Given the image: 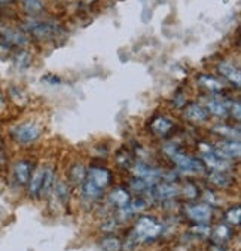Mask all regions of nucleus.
Returning <instances> with one entry per match:
<instances>
[{
  "instance_id": "nucleus-4",
  "label": "nucleus",
  "mask_w": 241,
  "mask_h": 251,
  "mask_svg": "<svg viewBox=\"0 0 241 251\" xmlns=\"http://www.w3.org/2000/svg\"><path fill=\"white\" fill-rule=\"evenodd\" d=\"M42 135V126L33 121L17 124L11 128V138L20 144H31Z\"/></svg>"
},
{
  "instance_id": "nucleus-26",
  "label": "nucleus",
  "mask_w": 241,
  "mask_h": 251,
  "mask_svg": "<svg viewBox=\"0 0 241 251\" xmlns=\"http://www.w3.org/2000/svg\"><path fill=\"white\" fill-rule=\"evenodd\" d=\"M24 11L30 15H36L43 11V3L42 0H21Z\"/></svg>"
},
{
  "instance_id": "nucleus-17",
  "label": "nucleus",
  "mask_w": 241,
  "mask_h": 251,
  "mask_svg": "<svg viewBox=\"0 0 241 251\" xmlns=\"http://www.w3.org/2000/svg\"><path fill=\"white\" fill-rule=\"evenodd\" d=\"M42 180H43V168H39L33 171V176L28 181V193L34 199H40V189H42Z\"/></svg>"
},
{
  "instance_id": "nucleus-5",
  "label": "nucleus",
  "mask_w": 241,
  "mask_h": 251,
  "mask_svg": "<svg viewBox=\"0 0 241 251\" xmlns=\"http://www.w3.org/2000/svg\"><path fill=\"white\" fill-rule=\"evenodd\" d=\"M0 40L6 42L8 45H11L15 49L24 48L28 43V36L20 30V28H14V27H2L0 28Z\"/></svg>"
},
{
  "instance_id": "nucleus-12",
  "label": "nucleus",
  "mask_w": 241,
  "mask_h": 251,
  "mask_svg": "<svg viewBox=\"0 0 241 251\" xmlns=\"http://www.w3.org/2000/svg\"><path fill=\"white\" fill-rule=\"evenodd\" d=\"M217 70L219 73L222 75V77H225L228 82H231L232 85L235 86H240L241 85V72L237 66H234L232 63H228V61H223L217 66Z\"/></svg>"
},
{
  "instance_id": "nucleus-33",
  "label": "nucleus",
  "mask_w": 241,
  "mask_h": 251,
  "mask_svg": "<svg viewBox=\"0 0 241 251\" xmlns=\"http://www.w3.org/2000/svg\"><path fill=\"white\" fill-rule=\"evenodd\" d=\"M185 195H186L189 199H195L197 195H198V190H197V187H195L194 184H187V186L185 187Z\"/></svg>"
},
{
  "instance_id": "nucleus-9",
  "label": "nucleus",
  "mask_w": 241,
  "mask_h": 251,
  "mask_svg": "<svg viewBox=\"0 0 241 251\" xmlns=\"http://www.w3.org/2000/svg\"><path fill=\"white\" fill-rule=\"evenodd\" d=\"M214 152L217 155H220L222 158L225 159H234V158H238L240 153H241V146H240V141L238 140H223L220 143H217Z\"/></svg>"
},
{
  "instance_id": "nucleus-23",
  "label": "nucleus",
  "mask_w": 241,
  "mask_h": 251,
  "mask_svg": "<svg viewBox=\"0 0 241 251\" xmlns=\"http://www.w3.org/2000/svg\"><path fill=\"white\" fill-rule=\"evenodd\" d=\"M231 238V229L226 225H217L212 232V239L216 244H225Z\"/></svg>"
},
{
  "instance_id": "nucleus-1",
  "label": "nucleus",
  "mask_w": 241,
  "mask_h": 251,
  "mask_svg": "<svg viewBox=\"0 0 241 251\" xmlns=\"http://www.w3.org/2000/svg\"><path fill=\"white\" fill-rule=\"evenodd\" d=\"M27 36H31L37 40H55L57 37L64 34V27L54 21H39V20H27L23 23L21 28Z\"/></svg>"
},
{
  "instance_id": "nucleus-6",
  "label": "nucleus",
  "mask_w": 241,
  "mask_h": 251,
  "mask_svg": "<svg viewBox=\"0 0 241 251\" xmlns=\"http://www.w3.org/2000/svg\"><path fill=\"white\" fill-rule=\"evenodd\" d=\"M34 171V165L30 161H18L12 168V180L18 187H24L28 184Z\"/></svg>"
},
{
  "instance_id": "nucleus-22",
  "label": "nucleus",
  "mask_w": 241,
  "mask_h": 251,
  "mask_svg": "<svg viewBox=\"0 0 241 251\" xmlns=\"http://www.w3.org/2000/svg\"><path fill=\"white\" fill-rule=\"evenodd\" d=\"M69 178L75 184H83L86 180V170L82 164H75L69 171Z\"/></svg>"
},
{
  "instance_id": "nucleus-15",
  "label": "nucleus",
  "mask_w": 241,
  "mask_h": 251,
  "mask_svg": "<svg viewBox=\"0 0 241 251\" xmlns=\"http://www.w3.org/2000/svg\"><path fill=\"white\" fill-rule=\"evenodd\" d=\"M203 158H204V164L212 167L213 170L225 171L229 167V162L225 158H222L220 155H217L214 150H207V152H204Z\"/></svg>"
},
{
  "instance_id": "nucleus-31",
  "label": "nucleus",
  "mask_w": 241,
  "mask_h": 251,
  "mask_svg": "<svg viewBox=\"0 0 241 251\" xmlns=\"http://www.w3.org/2000/svg\"><path fill=\"white\" fill-rule=\"evenodd\" d=\"M8 162V152H6V144H5V138L3 134L0 131V167H5Z\"/></svg>"
},
{
  "instance_id": "nucleus-8",
  "label": "nucleus",
  "mask_w": 241,
  "mask_h": 251,
  "mask_svg": "<svg viewBox=\"0 0 241 251\" xmlns=\"http://www.w3.org/2000/svg\"><path fill=\"white\" fill-rule=\"evenodd\" d=\"M86 180L105 190L112 183V174L105 167H91L89 171L86 173Z\"/></svg>"
},
{
  "instance_id": "nucleus-10",
  "label": "nucleus",
  "mask_w": 241,
  "mask_h": 251,
  "mask_svg": "<svg viewBox=\"0 0 241 251\" xmlns=\"http://www.w3.org/2000/svg\"><path fill=\"white\" fill-rule=\"evenodd\" d=\"M149 129L154 135L164 138L174 129V122L171 119H168L167 116H157L149 124Z\"/></svg>"
},
{
  "instance_id": "nucleus-36",
  "label": "nucleus",
  "mask_w": 241,
  "mask_h": 251,
  "mask_svg": "<svg viewBox=\"0 0 241 251\" xmlns=\"http://www.w3.org/2000/svg\"><path fill=\"white\" fill-rule=\"evenodd\" d=\"M88 2H92V0H88Z\"/></svg>"
},
{
  "instance_id": "nucleus-18",
  "label": "nucleus",
  "mask_w": 241,
  "mask_h": 251,
  "mask_svg": "<svg viewBox=\"0 0 241 251\" xmlns=\"http://www.w3.org/2000/svg\"><path fill=\"white\" fill-rule=\"evenodd\" d=\"M179 195V189L174 184L170 183H162L154 186V196L157 199H171Z\"/></svg>"
},
{
  "instance_id": "nucleus-16",
  "label": "nucleus",
  "mask_w": 241,
  "mask_h": 251,
  "mask_svg": "<svg viewBox=\"0 0 241 251\" xmlns=\"http://www.w3.org/2000/svg\"><path fill=\"white\" fill-rule=\"evenodd\" d=\"M197 82L204 88L207 89L209 92H222L225 89V85L216 79L214 76H210V75H206V73H201L197 76Z\"/></svg>"
},
{
  "instance_id": "nucleus-3",
  "label": "nucleus",
  "mask_w": 241,
  "mask_h": 251,
  "mask_svg": "<svg viewBox=\"0 0 241 251\" xmlns=\"http://www.w3.org/2000/svg\"><path fill=\"white\" fill-rule=\"evenodd\" d=\"M165 152L170 155V158L174 161V164L183 171H189V173H204L206 171L204 162L186 155L182 150V147L174 143L165 146Z\"/></svg>"
},
{
  "instance_id": "nucleus-21",
  "label": "nucleus",
  "mask_w": 241,
  "mask_h": 251,
  "mask_svg": "<svg viewBox=\"0 0 241 251\" xmlns=\"http://www.w3.org/2000/svg\"><path fill=\"white\" fill-rule=\"evenodd\" d=\"M109 199H110V202H112L115 207H118V208H124V207L130 202V201H131L130 193H128L125 189H122V187H116V189L110 193Z\"/></svg>"
},
{
  "instance_id": "nucleus-32",
  "label": "nucleus",
  "mask_w": 241,
  "mask_h": 251,
  "mask_svg": "<svg viewBox=\"0 0 241 251\" xmlns=\"http://www.w3.org/2000/svg\"><path fill=\"white\" fill-rule=\"evenodd\" d=\"M216 131L219 134H222L226 138H234V128H228V126H222V128H216ZM237 135H240V132H235Z\"/></svg>"
},
{
  "instance_id": "nucleus-19",
  "label": "nucleus",
  "mask_w": 241,
  "mask_h": 251,
  "mask_svg": "<svg viewBox=\"0 0 241 251\" xmlns=\"http://www.w3.org/2000/svg\"><path fill=\"white\" fill-rule=\"evenodd\" d=\"M54 189V170L51 167L43 168V180L40 189V198H46Z\"/></svg>"
},
{
  "instance_id": "nucleus-11",
  "label": "nucleus",
  "mask_w": 241,
  "mask_h": 251,
  "mask_svg": "<svg viewBox=\"0 0 241 251\" xmlns=\"http://www.w3.org/2000/svg\"><path fill=\"white\" fill-rule=\"evenodd\" d=\"M232 103L231 100H226V98H216V100H209L207 104H206V109L209 113L214 115V116H219V118H223V116H228L229 112H231V107H232Z\"/></svg>"
},
{
  "instance_id": "nucleus-13",
  "label": "nucleus",
  "mask_w": 241,
  "mask_h": 251,
  "mask_svg": "<svg viewBox=\"0 0 241 251\" xmlns=\"http://www.w3.org/2000/svg\"><path fill=\"white\" fill-rule=\"evenodd\" d=\"M210 116V113L207 112V109L201 104H197V103H192L189 106H186L185 109V118L192 121V122H204L207 121Z\"/></svg>"
},
{
  "instance_id": "nucleus-2",
  "label": "nucleus",
  "mask_w": 241,
  "mask_h": 251,
  "mask_svg": "<svg viewBox=\"0 0 241 251\" xmlns=\"http://www.w3.org/2000/svg\"><path fill=\"white\" fill-rule=\"evenodd\" d=\"M162 233V225L157 222L154 217L143 216L135 222L134 230L131 233V242L138 244V242H146L158 238Z\"/></svg>"
},
{
  "instance_id": "nucleus-25",
  "label": "nucleus",
  "mask_w": 241,
  "mask_h": 251,
  "mask_svg": "<svg viewBox=\"0 0 241 251\" xmlns=\"http://www.w3.org/2000/svg\"><path fill=\"white\" fill-rule=\"evenodd\" d=\"M100 247L103 251H121L122 250V242L116 236H106L102 242Z\"/></svg>"
},
{
  "instance_id": "nucleus-7",
  "label": "nucleus",
  "mask_w": 241,
  "mask_h": 251,
  "mask_svg": "<svg viewBox=\"0 0 241 251\" xmlns=\"http://www.w3.org/2000/svg\"><path fill=\"white\" fill-rule=\"evenodd\" d=\"M186 216L198 225H206L212 220L213 211L212 207L207 204H194V205H187L185 208Z\"/></svg>"
},
{
  "instance_id": "nucleus-14",
  "label": "nucleus",
  "mask_w": 241,
  "mask_h": 251,
  "mask_svg": "<svg viewBox=\"0 0 241 251\" xmlns=\"http://www.w3.org/2000/svg\"><path fill=\"white\" fill-rule=\"evenodd\" d=\"M12 61L18 70H27L33 63V54L30 51H27L26 48L15 49L14 55H12Z\"/></svg>"
},
{
  "instance_id": "nucleus-28",
  "label": "nucleus",
  "mask_w": 241,
  "mask_h": 251,
  "mask_svg": "<svg viewBox=\"0 0 241 251\" xmlns=\"http://www.w3.org/2000/svg\"><path fill=\"white\" fill-rule=\"evenodd\" d=\"M14 51H15V48H12L11 45H8V43L3 42V40H0V60H2V61H6V60L12 58Z\"/></svg>"
},
{
  "instance_id": "nucleus-20",
  "label": "nucleus",
  "mask_w": 241,
  "mask_h": 251,
  "mask_svg": "<svg viewBox=\"0 0 241 251\" xmlns=\"http://www.w3.org/2000/svg\"><path fill=\"white\" fill-rule=\"evenodd\" d=\"M209 180L216 187H229L232 184V181H234V178L226 171H219V170H214L209 176Z\"/></svg>"
},
{
  "instance_id": "nucleus-30",
  "label": "nucleus",
  "mask_w": 241,
  "mask_h": 251,
  "mask_svg": "<svg viewBox=\"0 0 241 251\" xmlns=\"http://www.w3.org/2000/svg\"><path fill=\"white\" fill-rule=\"evenodd\" d=\"M55 195H57V198L61 201V202L67 204V201H69V189H67V186L64 183H58L55 186Z\"/></svg>"
},
{
  "instance_id": "nucleus-24",
  "label": "nucleus",
  "mask_w": 241,
  "mask_h": 251,
  "mask_svg": "<svg viewBox=\"0 0 241 251\" xmlns=\"http://www.w3.org/2000/svg\"><path fill=\"white\" fill-rule=\"evenodd\" d=\"M82 187H83V195L88 199H100L103 196V192H105L103 189L97 187L94 183H91L89 180H85Z\"/></svg>"
},
{
  "instance_id": "nucleus-34",
  "label": "nucleus",
  "mask_w": 241,
  "mask_h": 251,
  "mask_svg": "<svg viewBox=\"0 0 241 251\" xmlns=\"http://www.w3.org/2000/svg\"><path fill=\"white\" fill-rule=\"evenodd\" d=\"M8 106V100H6V95L5 92L2 91V88H0V110H5Z\"/></svg>"
},
{
  "instance_id": "nucleus-27",
  "label": "nucleus",
  "mask_w": 241,
  "mask_h": 251,
  "mask_svg": "<svg viewBox=\"0 0 241 251\" xmlns=\"http://www.w3.org/2000/svg\"><path fill=\"white\" fill-rule=\"evenodd\" d=\"M9 95L12 98V101L15 104H26L27 103V95L24 94L23 89H20L18 86H11L9 88Z\"/></svg>"
},
{
  "instance_id": "nucleus-35",
  "label": "nucleus",
  "mask_w": 241,
  "mask_h": 251,
  "mask_svg": "<svg viewBox=\"0 0 241 251\" xmlns=\"http://www.w3.org/2000/svg\"><path fill=\"white\" fill-rule=\"evenodd\" d=\"M14 2V0H0V8H3V6H8Z\"/></svg>"
},
{
  "instance_id": "nucleus-29",
  "label": "nucleus",
  "mask_w": 241,
  "mask_h": 251,
  "mask_svg": "<svg viewBox=\"0 0 241 251\" xmlns=\"http://www.w3.org/2000/svg\"><path fill=\"white\" fill-rule=\"evenodd\" d=\"M225 219L226 222H229L231 225H238L240 223V219H241V211H240V207H232L226 211L225 214Z\"/></svg>"
}]
</instances>
